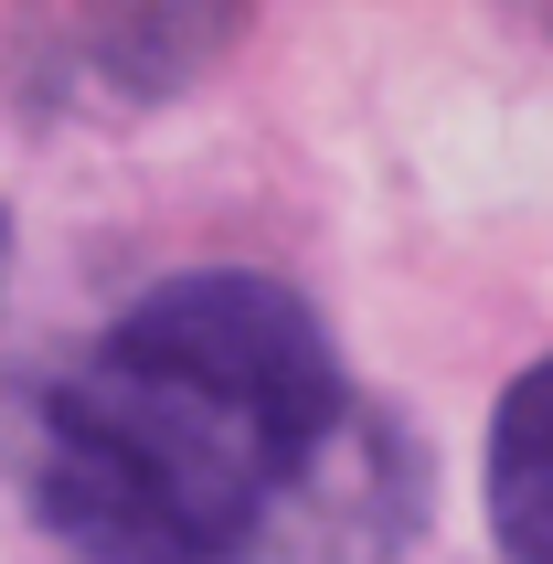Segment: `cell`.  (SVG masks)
Segmentation results:
<instances>
[{
  "instance_id": "obj_1",
  "label": "cell",
  "mask_w": 553,
  "mask_h": 564,
  "mask_svg": "<svg viewBox=\"0 0 553 564\" xmlns=\"http://www.w3.org/2000/svg\"><path fill=\"white\" fill-rule=\"evenodd\" d=\"M340 351L299 288L192 267L128 299L43 394L32 511L75 564H246L319 479Z\"/></svg>"
},
{
  "instance_id": "obj_2",
  "label": "cell",
  "mask_w": 553,
  "mask_h": 564,
  "mask_svg": "<svg viewBox=\"0 0 553 564\" xmlns=\"http://www.w3.org/2000/svg\"><path fill=\"white\" fill-rule=\"evenodd\" d=\"M490 543L500 564H553V362H532L490 415Z\"/></svg>"
}]
</instances>
